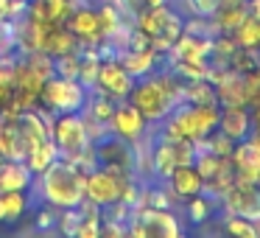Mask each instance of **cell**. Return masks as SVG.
<instances>
[{
	"mask_svg": "<svg viewBox=\"0 0 260 238\" xmlns=\"http://www.w3.org/2000/svg\"><path fill=\"white\" fill-rule=\"evenodd\" d=\"M182 90H185V81H182L171 68L159 65L154 73H148V76H143V79L135 81V87H132V93H129V101L140 109L148 124H162V121L185 101Z\"/></svg>",
	"mask_w": 260,
	"mask_h": 238,
	"instance_id": "cell-1",
	"label": "cell"
},
{
	"mask_svg": "<svg viewBox=\"0 0 260 238\" xmlns=\"http://www.w3.org/2000/svg\"><path fill=\"white\" fill-rule=\"evenodd\" d=\"M84 182H87V174L79 165H73L64 157H59L53 165H48L42 174L34 176L31 191L37 193L40 202H48V204L62 210V207H76V204L87 196Z\"/></svg>",
	"mask_w": 260,
	"mask_h": 238,
	"instance_id": "cell-2",
	"label": "cell"
},
{
	"mask_svg": "<svg viewBox=\"0 0 260 238\" xmlns=\"http://www.w3.org/2000/svg\"><path fill=\"white\" fill-rule=\"evenodd\" d=\"M218 118H221V107L218 104H190L182 101L168 118L159 126V135L171 137V140H202L207 137L213 129H218Z\"/></svg>",
	"mask_w": 260,
	"mask_h": 238,
	"instance_id": "cell-3",
	"label": "cell"
},
{
	"mask_svg": "<svg viewBox=\"0 0 260 238\" xmlns=\"http://www.w3.org/2000/svg\"><path fill=\"white\" fill-rule=\"evenodd\" d=\"M132 23H135V28H140L143 34L151 40V48L159 56H168L171 45H174V42L179 40V34L185 31V17L176 14L174 9H171V3L146 9V12L137 14Z\"/></svg>",
	"mask_w": 260,
	"mask_h": 238,
	"instance_id": "cell-4",
	"label": "cell"
},
{
	"mask_svg": "<svg viewBox=\"0 0 260 238\" xmlns=\"http://www.w3.org/2000/svg\"><path fill=\"white\" fill-rule=\"evenodd\" d=\"M51 140L56 143L59 157L76 160L92 146V137L87 132V121L81 112H62L51 124Z\"/></svg>",
	"mask_w": 260,
	"mask_h": 238,
	"instance_id": "cell-5",
	"label": "cell"
},
{
	"mask_svg": "<svg viewBox=\"0 0 260 238\" xmlns=\"http://www.w3.org/2000/svg\"><path fill=\"white\" fill-rule=\"evenodd\" d=\"M87 90L79 79H62V76H51V79L42 84L40 93V107H45L48 112L62 115V112H81L87 104Z\"/></svg>",
	"mask_w": 260,
	"mask_h": 238,
	"instance_id": "cell-6",
	"label": "cell"
},
{
	"mask_svg": "<svg viewBox=\"0 0 260 238\" xmlns=\"http://www.w3.org/2000/svg\"><path fill=\"white\" fill-rule=\"evenodd\" d=\"M92 154H95V163L104 168L137 176V146L126 137L115 135V132H104L101 137L92 140Z\"/></svg>",
	"mask_w": 260,
	"mask_h": 238,
	"instance_id": "cell-7",
	"label": "cell"
},
{
	"mask_svg": "<svg viewBox=\"0 0 260 238\" xmlns=\"http://www.w3.org/2000/svg\"><path fill=\"white\" fill-rule=\"evenodd\" d=\"M126 230L137 238H179L182 221L171 207H137Z\"/></svg>",
	"mask_w": 260,
	"mask_h": 238,
	"instance_id": "cell-8",
	"label": "cell"
},
{
	"mask_svg": "<svg viewBox=\"0 0 260 238\" xmlns=\"http://www.w3.org/2000/svg\"><path fill=\"white\" fill-rule=\"evenodd\" d=\"M126 180H129L126 174H118V171H112V168L98 165V168H92L90 174H87V182H84L87 199L95 202V204H101V207H107V204L123 199Z\"/></svg>",
	"mask_w": 260,
	"mask_h": 238,
	"instance_id": "cell-9",
	"label": "cell"
},
{
	"mask_svg": "<svg viewBox=\"0 0 260 238\" xmlns=\"http://www.w3.org/2000/svg\"><path fill=\"white\" fill-rule=\"evenodd\" d=\"M132 87H135V76L123 68V62H120L118 56L101 59L98 79H95V90H101L104 96L115 98V101H123V98H129Z\"/></svg>",
	"mask_w": 260,
	"mask_h": 238,
	"instance_id": "cell-10",
	"label": "cell"
},
{
	"mask_svg": "<svg viewBox=\"0 0 260 238\" xmlns=\"http://www.w3.org/2000/svg\"><path fill=\"white\" fill-rule=\"evenodd\" d=\"M221 204H224L226 213L232 216H243V219L260 224V185H252V182H232V188L221 196Z\"/></svg>",
	"mask_w": 260,
	"mask_h": 238,
	"instance_id": "cell-11",
	"label": "cell"
},
{
	"mask_svg": "<svg viewBox=\"0 0 260 238\" xmlns=\"http://www.w3.org/2000/svg\"><path fill=\"white\" fill-rule=\"evenodd\" d=\"M148 129H151V124L143 118V112L129 101V98H123V101L115 104V112H112V118H109V132H115V135L137 143Z\"/></svg>",
	"mask_w": 260,
	"mask_h": 238,
	"instance_id": "cell-12",
	"label": "cell"
},
{
	"mask_svg": "<svg viewBox=\"0 0 260 238\" xmlns=\"http://www.w3.org/2000/svg\"><path fill=\"white\" fill-rule=\"evenodd\" d=\"M64 25H68V28L76 34V40L84 42V45H95V42L104 40L101 37V23H98V9L92 6L90 0H84L81 6H76L73 12L68 14Z\"/></svg>",
	"mask_w": 260,
	"mask_h": 238,
	"instance_id": "cell-13",
	"label": "cell"
},
{
	"mask_svg": "<svg viewBox=\"0 0 260 238\" xmlns=\"http://www.w3.org/2000/svg\"><path fill=\"white\" fill-rule=\"evenodd\" d=\"M232 168H235V180L238 182H252L260 185V146L246 137V140H238L235 148L230 154Z\"/></svg>",
	"mask_w": 260,
	"mask_h": 238,
	"instance_id": "cell-14",
	"label": "cell"
},
{
	"mask_svg": "<svg viewBox=\"0 0 260 238\" xmlns=\"http://www.w3.org/2000/svg\"><path fill=\"white\" fill-rule=\"evenodd\" d=\"M215 96H218V107H249V93H246L243 73L226 70L215 81Z\"/></svg>",
	"mask_w": 260,
	"mask_h": 238,
	"instance_id": "cell-15",
	"label": "cell"
},
{
	"mask_svg": "<svg viewBox=\"0 0 260 238\" xmlns=\"http://www.w3.org/2000/svg\"><path fill=\"white\" fill-rule=\"evenodd\" d=\"M118 59L123 62V68L129 70L137 81V79H143V76L154 73V70L159 68V59H165V56H159V53L148 45V48H126V51L118 53Z\"/></svg>",
	"mask_w": 260,
	"mask_h": 238,
	"instance_id": "cell-16",
	"label": "cell"
},
{
	"mask_svg": "<svg viewBox=\"0 0 260 238\" xmlns=\"http://www.w3.org/2000/svg\"><path fill=\"white\" fill-rule=\"evenodd\" d=\"M165 185H168V191L179 202V199H190L196 193H202V176H199L193 163H185V165H176L174 174L165 180Z\"/></svg>",
	"mask_w": 260,
	"mask_h": 238,
	"instance_id": "cell-17",
	"label": "cell"
},
{
	"mask_svg": "<svg viewBox=\"0 0 260 238\" xmlns=\"http://www.w3.org/2000/svg\"><path fill=\"white\" fill-rule=\"evenodd\" d=\"M218 129L230 135L232 140H246L252 135V109L249 107H221Z\"/></svg>",
	"mask_w": 260,
	"mask_h": 238,
	"instance_id": "cell-18",
	"label": "cell"
},
{
	"mask_svg": "<svg viewBox=\"0 0 260 238\" xmlns=\"http://www.w3.org/2000/svg\"><path fill=\"white\" fill-rule=\"evenodd\" d=\"M34 171L25 165V160H6L0 168V191H31Z\"/></svg>",
	"mask_w": 260,
	"mask_h": 238,
	"instance_id": "cell-19",
	"label": "cell"
},
{
	"mask_svg": "<svg viewBox=\"0 0 260 238\" xmlns=\"http://www.w3.org/2000/svg\"><path fill=\"white\" fill-rule=\"evenodd\" d=\"M79 51V40H76V34L68 28V25H53V28H48L45 34V42H42V53H48V56H64V53H73Z\"/></svg>",
	"mask_w": 260,
	"mask_h": 238,
	"instance_id": "cell-20",
	"label": "cell"
},
{
	"mask_svg": "<svg viewBox=\"0 0 260 238\" xmlns=\"http://www.w3.org/2000/svg\"><path fill=\"white\" fill-rule=\"evenodd\" d=\"M115 104H118L115 98L104 96L101 90H95V87H92L90 96H87L84 109H81V115H84L87 121H92V124L109 126V118H112V112H115Z\"/></svg>",
	"mask_w": 260,
	"mask_h": 238,
	"instance_id": "cell-21",
	"label": "cell"
},
{
	"mask_svg": "<svg viewBox=\"0 0 260 238\" xmlns=\"http://www.w3.org/2000/svg\"><path fill=\"white\" fill-rule=\"evenodd\" d=\"M187 202V219L193 221V224H204V221H210L218 210H224V204H221L218 196H210V193H196V196L185 199Z\"/></svg>",
	"mask_w": 260,
	"mask_h": 238,
	"instance_id": "cell-22",
	"label": "cell"
},
{
	"mask_svg": "<svg viewBox=\"0 0 260 238\" xmlns=\"http://www.w3.org/2000/svg\"><path fill=\"white\" fill-rule=\"evenodd\" d=\"M56 160H59V148H56V143H53L51 137L34 143V146L28 148V154H25V165L34 171V176L42 174V171H45L48 165H53Z\"/></svg>",
	"mask_w": 260,
	"mask_h": 238,
	"instance_id": "cell-23",
	"label": "cell"
},
{
	"mask_svg": "<svg viewBox=\"0 0 260 238\" xmlns=\"http://www.w3.org/2000/svg\"><path fill=\"white\" fill-rule=\"evenodd\" d=\"M0 199H3V210H6V224L20 221L31 207L28 191H0Z\"/></svg>",
	"mask_w": 260,
	"mask_h": 238,
	"instance_id": "cell-24",
	"label": "cell"
},
{
	"mask_svg": "<svg viewBox=\"0 0 260 238\" xmlns=\"http://www.w3.org/2000/svg\"><path fill=\"white\" fill-rule=\"evenodd\" d=\"M232 37H235V42L241 48H246V51H260V17L246 14L243 23L232 31Z\"/></svg>",
	"mask_w": 260,
	"mask_h": 238,
	"instance_id": "cell-25",
	"label": "cell"
},
{
	"mask_svg": "<svg viewBox=\"0 0 260 238\" xmlns=\"http://www.w3.org/2000/svg\"><path fill=\"white\" fill-rule=\"evenodd\" d=\"M14 53H3L0 56V112L12 104L14 96Z\"/></svg>",
	"mask_w": 260,
	"mask_h": 238,
	"instance_id": "cell-26",
	"label": "cell"
},
{
	"mask_svg": "<svg viewBox=\"0 0 260 238\" xmlns=\"http://www.w3.org/2000/svg\"><path fill=\"white\" fill-rule=\"evenodd\" d=\"M185 101L190 104H218V96H215V84L207 79H190L185 81V90H182Z\"/></svg>",
	"mask_w": 260,
	"mask_h": 238,
	"instance_id": "cell-27",
	"label": "cell"
},
{
	"mask_svg": "<svg viewBox=\"0 0 260 238\" xmlns=\"http://www.w3.org/2000/svg\"><path fill=\"white\" fill-rule=\"evenodd\" d=\"M246 3H232V6H221L218 12H215L213 23L218 31H224V34H232V31L238 28V25L243 23V17H246Z\"/></svg>",
	"mask_w": 260,
	"mask_h": 238,
	"instance_id": "cell-28",
	"label": "cell"
},
{
	"mask_svg": "<svg viewBox=\"0 0 260 238\" xmlns=\"http://www.w3.org/2000/svg\"><path fill=\"white\" fill-rule=\"evenodd\" d=\"M59 224V207L48 202H40L37 199V210H34V230L37 232H53Z\"/></svg>",
	"mask_w": 260,
	"mask_h": 238,
	"instance_id": "cell-29",
	"label": "cell"
},
{
	"mask_svg": "<svg viewBox=\"0 0 260 238\" xmlns=\"http://www.w3.org/2000/svg\"><path fill=\"white\" fill-rule=\"evenodd\" d=\"M224 230L232 232V235H241V238H257L260 235V224H254V221L243 219V216H232L224 221Z\"/></svg>",
	"mask_w": 260,
	"mask_h": 238,
	"instance_id": "cell-30",
	"label": "cell"
},
{
	"mask_svg": "<svg viewBox=\"0 0 260 238\" xmlns=\"http://www.w3.org/2000/svg\"><path fill=\"white\" fill-rule=\"evenodd\" d=\"M79 65H81L79 51L64 53V56H56L53 59V76H62V79H79Z\"/></svg>",
	"mask_w": 260,
	"mask_h": 238,
	"instance_id": "cell-31",
	"label": "cell"
},
{
	"mask_svg": "<svg viewBox=\"0 0 260 238\" xmlns=\"http://www.w3.org/2000/svg\"><path fill=\"white\" fill-rule=\"evenodd\" d=\"M118 9L123 12V17L135 20L137 14H143L146 9H154V6H162V3H171V0H115Z\"/></svg>",
	"mask_w": 260,
	"mask_h": 238,
	"instance_id": "cell-32",
	"label": "cell"
},
{
	"mask_svg": "<svg viewBox=\"0 0 260 238\" xmlns=\"http://www.w3.org/2000/svg\"><path fill=\"white\" fill-rule=\"evenodd\" d=\"M187 9V14L193 17H204V20H213L215 12L221 9V0H182Z\"/></svg>",
	"mask_w": 260,
	"mask_h": 238,
	"instance_id": "cell-33",
	"label": "cell"
},
{
	"mask_svg": "<svg viewBox=\"0 0 260 238\" xmlns=\"http://www.w3.org/2000/svg\"><path fill=\"white\" fill-rule=\"evenodd\" d=\"M246 12L252 17H260V0H246Z\"/></svg>",
	"mask_w": 260,
	"mask_h": 238,
	"instance_id": "cell-34",
	"label": "cell"
},
{
	"mask_svg": "<svg viewBox=\"0 0 260 238\" xmlns=\"http://www.w3.org/2000/svg\"><path fill=\"white\" fill-rule=\"evenodd\" d=\"M9 20V0H0V23Z\"/></svg>",
	"mask_w": 260,
	"mask_h": 238,
	"instance_id": "cell-35",
	"label": "cell"
},
{
	"mask_svg": "<svg viewBox=\"0 0 260 238\" xmlns=\"http://www.w3.org/2000/svg\"><path fill=\"white\" fill-rule=\"evenodd\" d=\"M6 221V210H3V199H0V224Z\"/></svg>",
	"mask_w": 260,
	"mask_h": 238,
	"instance_id": "cell-36",
	"label": "cell"
},
{
	"mask_svg": "<svg viewBox=\"0 0 260 238\" xmlns=\"http://www.w3.org/2000/svg\"><path fill=\"white\" fill-rule=\"evenodd\" d=\"M249 137H252V140H254V143H257V146H260V132H252V135H249Z\"/></svg>",
	"mask_w": 260,
	"mask_h": 238,
	"instance_id": "cell-37",
	"label": "cell"
},
{
	"mask_svg": "<svg viewBox=\"0 0 260 238\" xmlns=\"http://www.w3.org/2000/svg\"><path fill=\"white\" fill-rule=\"evenodd\" d=\"M6 160H9L6 154H0V168H3V163H6Z\"/></svg>",
	"mask_w": 260,
	"mask_h": 238,
	"instance_id": "cell-38",
	"label": "cell"
},
{
	"mask_svg": "<svg viewBox=\"0 0 260 238\" xmlns=\"http://www.w3.org/2000/svg\"><path fill=\"white\" fill-rule=\"evenodd\" d=\"M90 3H92V0H90ZM98 3H101V0H98Z\"/></svg>",
	"mask_w": 260,
	"mask_h": 238,
	"instance_id": "cell-39",
	"label": "cell"
}]
</instances>
